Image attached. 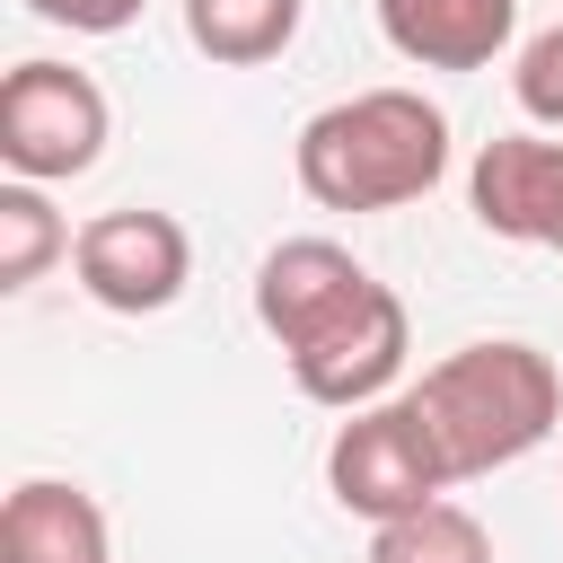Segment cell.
<instances>
[{
  "mask_svg": "<svg viewBox=\"0 0 563 563\" xmlns=\"http://www.w3.org/2000/svg\"><path fill=\"white\" fill-rule=\"evenodd\" d=\"M325 493H334L352 519H369V528H387V519H405V510H422V501L449 493L413 396H378V405H361V413L334 431V449H325Z\"/></svg>",
  "mask_w": 563,
  "mask_h": 563,
  "instance_id": "obj_4",
  "label": "cell"
},
{
  "mask_svg": "<svg viewBox=\"0 0 563 563\" xmlns=\"http://www.w3.org/2000/svg\"><path fill=\"white\" fill-rule=\"evenodd\" d=\"M299 9H308V0H185V35H194L202 62L255 70V62H282V53H290Z\"/></svg>",
  "mask_w": 563,
  "mask_h": 563,
  "instance_id": "obj_11",
  "label": "cell"
},
{
  "mask_svg": "<svg viewBox=\"0 0 563 563\" xmlns=\"http://www.w3.org/2000/svg\"><path fill=\"white\" fill-rule=\"evenodd\" d=\"M70 220L44 202V185H0V290H35L70 255Z\"/></svg>",
  "mask_w": 563,
  "mask_h": 563,
  "instance_id": "obj_12",
  "label": "cell"
},
{
  "mask_svg": "<svg viewBox=\"0 0 563 563\" xmlns=\"http://www.w3.org/2000/svg\"><path fill=\"white\" fill-rule=\"evenodd\" d=\"M413 413H422V431H431L440 475L466 484V475L519 466L528 449L554 440V422H563V369H554L537 343H519V334L457 343L449 361L422 369Z\"/></svg>",
  "mask_w": 563,
  "mask_h": 563,
  "instance_id": "obj_1",
  "label": "cell"
},
{
  "mask_svg": "<svg viewBox=\"0 0 563 563\" xmlns=\"http://www.w3.org/2000/svg\"><path fill=\"white\" fill-rule=\"evenodd\" d=\"M405 343H413L405 299H396L387 282H369L361 299H343V308H334L308 343H290L282 361H290V378H299V396H308V405L361 413V405H378V396H387V378L405 369Z\"/></svg>",
  "mask_w": 563,
  "mask_h": 563,
  "instance_id": "obj_6",
  "label": "cell"
},
{
  "mask_svg": "<svg viewBox=\"0 0 563 563\" xmlns=\"http://www.w3.org/2000/svg\"><path fill=\"white\" fill-rule=\"evenodd\" d=\"M369 563H493V537L457 501H422L387 528H369Z\"/></svg>",
  "mask_w": 563,
  "mask_h": 563,
  "instance_id": "obj_13",
  "label": "cell"
},
{
  "mask_svg": "<svg viewBox=\"0 0 563 563\" xmlns=\"http://www.w3.org/2000/svg\"><path fill=\"white\" fill-rule=\"evenodd\" d=\"M290 167L325 211H396L449 176V114L422 88H361L299 123Z\"/></svg>",
  "mask_w": 563,
  "mask_h": 563,
  "instance_id": "obj_2",
  "label": "cell"
},
{
  "mask_svg": "<svg viewBox=\"0 0 563 563\" xmlns=\"http://www.w3.org/2000/svg\"><path fill=\"white\" fill-rule=\"evenodd\" d=\"M70 273H79V290H88L97 308H114V317H158V308H176L185 282H194V238H185L176 211L123 202V211L79 220Z\"/></svg>",
  "mask_w": 563,
  "mask_h": 563,
  "instance_id": "obj_5",
  "label": "cell"
},
{
  "mask_svg": "<svg viewBox=\"0 0 563 563\" xmlns=\"http://www.w3.org/2000/svg\"><path fill=\"white\" fill-rule=\"evenodd\" d=\"M0 563H114V528H106L97 493H79L62 475H26L0 501Z\"/></svg>",
  "mask_w": 563,
  "mask_h": 563,
  "instance_id": "obj_9",
  "label": "cell"
},
{
  "mask_svg": "<svg viewBox=\"0 0 563 563\" xmlns=\"http://www.w3.org/2000/svg\"><path fill=\"white\" fill-rule=\"evenodd\" d=\"M106 88L70 62H18L0 79V158L18 185H62L106 158Z\"/></svg>",
  "mask_w": 563,
  "mask_h": 563,
  "instance_id": "obj_3",
  "label": "cell"
},
{
  "mask_svg": "<svg viewBox=\"0 0 563 563\" xmlns=\"http://www.w3.org/2000/svg\"><path fill=\"white\" fill-rule=\"evenodd\" d=\"M466 202H475L484 238L563 255V141H545V132L484 141L475 150V176H466Z\"/></svg>",
  "mask_w": 563,
  "mask_h": 563,
  "instance_id": "obj_7",
  "label": "cell"
},
{
  "mask_svg": "<svg viewBox=\"0 0 563 563\" xmlns=\"http://www.w3.org/2000/svg\"><path fill=\"white\" fill-rule=\"evenodd\" d=\"M378 35L422 70H484L519 35V0H378Z\"/></svg>",
  "mask_w": 563,
  "mask_h": 563,
  "instance_id": "obj_10",
  "label": "cell"
},
{
  "mask_svg": "<svg viewBox=\"0 0 563 563\" xmlns=\"http://www.w3.org/2000/svg\"><path fill=\"white\" fill-rule=\"evenodd\" d=\"M510 97H519L528 123L563 132V26H545V35L519 44V62H510Z\"/></svg>",
  "mask_w": 563,
  "mask_h": 563,
  "instance_id": "obj_14",
  "label": "cell"
},
{
  "mask_svg": "<svg viewBox=\"0 0 563 563\" xmlns=\"http://www.w3.org/2000/svg\"><path fill=\"white\" fill-rule=\"evenodd\" d=\"M378 273L352 255V246H334V238H282L264 264H255V325L290 352V343H308L343 299H361Z\"/></svg>",
  "mask_w": 563,
  "mask_h": 563,
  "instance_id": "obj_8",
  "label": "cell"
},
{
  "mask_svg": "<svg viewBox=\"0 0 563 563\" xmlns=\"http://www.w3.org/2000/svg\"><path fill=\"white\" fill-rule=\"evenodd\" d=\"M44 26H70V35H123L150 0H26Z\"/></svg>",
  "mask_w": 563,
  "mask_h": 563,
  "instance_id": "obj_15",
  "label": "cell"
}]
</instances>
